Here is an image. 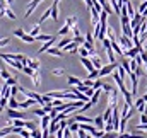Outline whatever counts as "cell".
I'll return each mask as SVG.
<instances>
[{
    "instance_id": "cell-17",
    "label": "cell",
    "mask_w": 147,
    "mask_h": 138,
    "mask_svg": "<svg viewBox=\"0 0 147 138\" xmlns=\"http://www.w3.org/2000/svg\"><path fill=\"white\" fill-rule=\"evenodd\" d=\"M28 67H31L33 70H39V67H41V62H39V60H36V58H29V60H28Z\"/></svg>"
},
{
    "instance_id": "cell-28",
    "label": "cell",
    "mask_w": 147,
    "mask_h": 138,
    "mask_svg": "<svg viewBox=\"0 0 147 138\" xmlns=\"http://www.w3.org/2000/svg\"><path fill=\"white\" fill-rule=\"evenodd\" d=\"M21 39H22L24 43H34V41H36V38H34V36H31V34H26V33H24V34L21 36Z\"/></svg>"
},
{
    "instance_id": "cell-60",
    "label": "cell",
    "mask_w": 147,
    "mask_h": 138,
    "mask_svg": "<svg viewBox=\"0 0 147 138\" xmlns=\"http://www.w3.org/2000/svg\"><path fill=\"white\" fill-rule=\"evenodd\" d=\"M144 67H146V68H147V62H146V63H144Z\"/></svg>"
},
{
    "instance_id": "cell-11",
    "label": "cell",
    "mask_w": 147,
    "mask_h": 138,
    "mask_svg": "<svg viewBox=\"0 0 147 138\" xmlns=\"http://www.w3.org/2000/svg\"><path fill=\"white\" fill-rule=\"evenodd\" d=\"M105 125H106V123H105L103 114H99V116H96V118H94V126H96L98 130H103V131H105Z\"/></svg>"
},
{
    "instance_id": "cell-12",
    "label": "cell",
    "mask_w": 147,
    "mask_h": 138,
    "mask_svg": "<svg viewBox=\"0 0 147 138\" xmlns=\"http://www.w3.org/2000/svg\"><path fill=\"white\" fill-rule=\"evenodd\" d=\"M34 104H38L34 99H31V97H28L24 102H19V109H29V107H33Z\"/></svg>"
},
{
    "instance_id": "cell-32",
    "label": "cell",
    "mask_w": 147,
    "mask_h": 138,
    "mask_svg": "<svg viewBox=\"0 0 147 138\" xmlns=\"http://www.w3.org/2000/svg\"><path fill=\"white\" fill-rule=\"evenodd\" d=\"M24 128H26V130H29V131H33V130H36L38 126H36V123H34V121H26V123H24Z\"/></svg>"
},
{
    "instance_id": "cell-33",
    "label": "cell",
    "mask_w": 147,
    "mask_h": 138,
    "mask_svg": "<svg viewBox=\"0 0 147 138\" xmlns=\"http://www.w3.org/2000/svg\"><path fill=\"white\" fill-rule=\"evenodd\" d=\"M101 87H103V80H101V77H99V78H96V80L92 82V89L98 90V89H101Z\"/></svg>"
},
{
    "instance_id": "cell-16",
    "label": "cell",
    "mask_w": 147,
    "mask_h": 138,
    "mask_svg": "<svg viewBox=\"0 0 147 138\" xmlns=\"http://www.w3.org/2000/svg\"><path fill=\"white\" fill-rule=\"evenodd\" d=\"M0 15H7V17H9V19H12V21L16 19V14H14V12L9 9V5H5V7L0 10Z\"/></svg>"
},
{
    "instance_id": "cell-48",
    "label": "cell",
    "mask_w": 147,
    "mask_h": 138,
    "mask_svg": "<svg viewBox=\"0 0 147 138\" xmlns=\"http://www.w3.org/2000/svg\"><path fill=\"white\" fill-rule=\"evenodd\" d=\"M103 46H105V50L111 48V41L108 39V38H105V39H103Z\"/></svg>"
},
{
    "instance_id": "cell-7",
    "label": "cell",
    "mask_w": 147,
    "mask_h": 138,
    "mask_svg": "<svg viewBox=\"0 0 147 138\" xmlns=\"http://www.w3.org/2000/svg\"><path fill=\"white\" fill-rule=\"evenodd\" d=\"M62 50H65V51H67V53H77V51H79V44H77V43H75V41H70V43H69V44H67V46H63V48H62Z\"/></svg>"
},
{
    "instance_id": "cell-30",
    "label": "cell",
    "mask_w": 147,
    "mask_h": 138,
    "mask_svg": "<svg viewBox=\"0 0 147 138\" xmlns=\"http://www.w3.org/2000/svg\"><path fill=\"white\" fill-rule=\"evenodd\" d=\"M87 78H89V80H96V78H99V70H98V68H94L92 72H89Z\"/></svg>"
},
{
    "instance_id": "cell-10",
    "label": "cell",
    "mask_w": 147,
    "mask_h": 138,
    "mask_svg": "<svg viewBox=\"0 0 147 138\" xmlns=\"http://www.w3.org/2000/svg\"><path fill=\"white\" fill-rule=\"evenodd\" d=\"M55 41H57V36H53L51 39H48V41H45V44H43V46L39 48V51H38V53H45L46 50H50V48L53 46V43H55Z\"/></svg>"
},
{
    "instance_id": "cell-44",
    "label": "cell",
    "mask_w": 147,
    "mask_h": 138,
    "mask_svg": "<svg viewBox=\"0 0 147 138\" xmlns=\"http://www.w3.org/2000/svg\"><path fill=\"white\" fill-rule=\"evenodd\" d=\"M5 84H7V85H16V84H17V78H16V77H9V78L5 80Z\"/></svg>"
},
{
    "instance_id": "cell-29",
    "label": "cell",
    "mask_w": 147,
    "mask_h": 138,
    "mask_svg": "<svg viewBox=\"0 0 147 138\" xmlns=\"http://www.w3.org/2000/svg\"><path fill=\"white\" fill-rule=\"evenodd\" d=\"M65 24H67V26L72 29L74 26H77V17H75V15H70V17L67 19V22H65Z\"/></svg>"
},
{
    "instance_id": "cell-6",
    "label": "cell",
    "mask_w": 147,
    "mask_h": 138,
    "mask_svg": "<svg viewBox=\"0 0 147 138\" xmlns=\"http://www.w3.org/2000/svg\"><path fill=\"white\" fill-rule=\"evenodd\" d=\"M74 119H75L77 123H91V125H94V119H92V118H87V116H84V114H80V113H77V114L74 116Z\"/></svg>"
},
{
    "instance_id": "cell-47",
    "label": "cell",
    "mask_w": 147,
    "mask_h": 138,
    "mask_svg": "<svg viewBox=\"0 0 147 138\" xmlns=\"http://www.w3.org/2000/svg\"><path fill=\"white\" fill-rule=\"evenodd\" d=\"M74 41H75L77 44H84V41H86V38H82V36H75V38H74Z\"/></svg>"
},
{
    "instance_id": "cell-1",
    "label": "cell",
    "mask_w": 147,
    "mask_h": 138,
    "mask_svg": "<svg viewBox=\"0 0 147 138\" xmlns=\"http://www.w3.org/2000/svg\"><path fill=\"white\" fill-rule=\"evenodd\" d=\"M116 68H118V63H116V62L108 63V65H103V67L99 68V77H106V75L113 73V70H116Z\"/></svg>"
},
{
    "instance_id": "cell-26",
    "label": "cell",
    "mask_w": 147,
    "mask_h": 138,
    "mask_svg": "<svg viewBox=\"0 0 147 138\" xmlns=\"http://www.w3.org/2000/svg\"><path fill=\"white\" fill-rule=\"evenodd\" d=\"M67 80H69V84H70V85H79V84H82V80H80V78H77V77H74V75H69V77H67Z\"/></svg>"
},
{
    "instance_id": "cell-51",
    "label": "cell",
    "mask_w": 147,
    "mask_h": 138,
    "mask_svg": "<svg viewBox=\"0 0 147 138\" xmlns=\"http://www.w3.org/2000/svg\"><path fill=\"white\" fill-rule=\"evenodd\" d=\"M72 33H74V38H75V36H80V31H79V26H74V27H72Z\"/></svg>"
},
{
    "instance_id": "cell-19",
    "label": "cell",
    "mask_w": 147,
    "mask_h": 138,
    "mask_svg": "<svg viewBox=\"0 0 147 138\" xmlns=\"http://www.w3.org/2000/svg\"><path fill=\"white\" fill-rule=\"evenodd\" d=\"M51 17H53V21L58 19V2H55V0L51 3Z\"/></svg>"
},
{
    "instance_id": "cell-23",
    "label": "cell",
    "mask_w": 147,
    "mask_h": 138,
    "mask_svg": "<svg viewBox=\"0 0 147 138\" xmlns=\"http://www.w3.org/2000/svg\"><path fill=\"white\" fill-rule=\"evenodd\" d=\"M99 96H101V89L94 90V94H92V97H91V104H92V106H96V104H98V101H99Z\"/></svg>"
},
{
    "instance_id": "cell-49",
    "label": "cell",
    "mask_w": 147,
    "mask_h": 138,
    "mask_svg": "<svg viewBox=\"0 0 147 138\" xmlns=\"http://www.w3.org/2000/svg\"><path fill=\"white\" fill-rule=\"evenodd\" d=\"M86 41H89V43H94V36H92V33H87V34H86Z\"/></svg>"
},
{
    "instance_id": "cell-13",
    "label": "cell",
    "mask_w": 147,
    "mask_h": 138,
    "mask_svg": "<svg viewBox=\"0 0 147 138\" xmlns=\"http://www.w3.org/2000/svg\"><path fill=\"white\" fill-rule=\"evenodd\" d=\"M91 62H92V65H94V68H101L103 67V62H101V58L98 56V53H94V55H91Z\"/></svg>"
},
{
    "instance_id": "cell-50",
    "label": "cell",
    "mask_w": 147,
    "mask_h": 138,
    "mask_svg": "<svg viewBox=\"0 0 147 138\" xmlns=\"http://www.w3.org/2000/svg\"><path fill=\"white\" fill-rule=\"evenodd\" d=\"M22 34H24V29H16V31H14V36H17L19 39H21V36Z\"/></svg>"
},
{
    "instance_id": "cell-43",
    "label": "cell",
    "mask_w": 147,
    "mask_h": 138,
    "mask_svg": "<svg viewBox=\"0 0 147 138\" xmlns=\"http://www.w3.org/2000/svg\"><path fill=\"white\" fill-rule=\"evenodd\" d=\"M79 55H80V56H91L89 50H86L84 46H82V48H79Z\"/></svg>"
},
{
    "instance_id": "cell-31",
    "label": "cell",
    "mask_w": 147,
    "mask_h": 138,
    "mask_svg": "<svg viewBox=\"0 0 147 138\" xmlns=\"http://www.w3.org/2000/svg\"><path fill=\"white\" fill-rule=\"evenodd\" d=\"M72 39H74V38H67V36H65V38H63V39L58 43V46H57V48H60V50H62V48H63V46H67V44H69Z\"/></svg>"
},
{
    "instance_id": "cell-53",
    "label": "cell",
    "mask_w": 147,
    "mask_h": 138,
    "mask_svg": "<svg viewBox=\"0 0 147 138\" xmlns=\"http://www.w3.org/2000/svg\"><path fill=\"white\" fill-rule=\"evenodd\" d=\"M92 82H94V80H89V78L82 80V84H84V85H87V87H92Z\"/></svg>"
},
{
    "instance_id": "cell-37",
    "label": "cell",
    "mask_w": 147,
    "mask_h": 138,
    "mask_svg": "<svg viewBox=\"0 0 147 138\" xmlns=\"http://www.w3.org/2000/svg\"><path fill=\"white\" fill-rule=\"evenodd\" d=\"M17 92H19V85H17V84H16V85H10V97H16Z\"/></svg>"
},
{
    "instance_id": "cell-27",
    "label": "cell",
    "mask_w": 147,
    "mask_h": 138,
    "mask_svg": "<svg viewBox=\"0 0 147 138\" xmlns=\"http://www.w3.org/2000/svg\"><path fill=\"white\" fill-rule=\"evenodd\" d=\"M101 138H120V133L118 131H105Z\"/></svg>"
},
{
    "instance_id": "cell-46",
    "label": "cell",
    "mask_w": 147,
    "mask_h": 138,
    "mask_svg": "<svg viewBox=\"0 0 147 138\" xmlns=\"http://www.w3.org/2000/svg\"><path fill=\"white\" fill-rule=\"evenodd\" d=\"M101 89H103V90H105L106 94H110L111 90H113V87H111L110 84H103V87H101Z\"/></svg>"
},
{
    "instance_id": "cell-54",
    "label": "cell",
    "mask_w": 147,
    "mask_h": 138,
    "mask_svg": "<svg viewBox=\"0 0 147 138\" xmlns=\"http://www.w3.org/2000/svg\"><path fill=\"white\" fill-rule=\"evenodd\" d=\"M140 123H142V125H147V114L146 113H142V116H140Z\"/></svg>"
},
{
    "instance_id": "cell-5",
    "label": "cell",
    "mask_w": 147,
    "mask_h": 138,
    "mask_svg": "<svg viewBox=\"0 0 147 138\" xmlns=\"http://www.w3.org/2000/svg\"><path fill=\"white\" fill-rule=\"evenodd\" d=\"M7 114H9V118L10 119H26V113H22V111H17V109H7Z\"/></svg>"
},
{
    "instance_id": "cell-57",
    "label": "cell",
    "mask_w": 147,
    "mask_h": 138,
    "mask_svg": "<svg viewBox=\"0 0 147 138\" xmlns=\"http://www.w3.org/2000/svg\"><path fill=\"white\" fill-rule=\"evenodd\" d=\"M144 113H146V114H147V104H146V107H144Z\"/></svg>"
},
{
    "instance_id": "cell-3",
    "label": "cell",
    "mask_w": 147,
    "mask_h": 138,
    "mask_svg": "<svg viewBox=\"0 0 147 138\" xmlns=\"http://www.w3.org/2000/svg\"><path fill=\"white\" fill-rule=\"evenodd\" d=\"M142 50H144V46H132L130 50H125V51H123V56H127V58L132 60V58H135Z\"/></svg>"
},
{
    "instance_id": "cell-39",
    "label": "cell",
    "mask_w": 147,
    "mask_h": 138,
    "mask_svg": "<svg viewBox=\"0 0 147 138\" xmlns=\"http://www.w3.org/2000/svg\"><path fill=\"white\" fill-rule=\"evenodd\" d=\"M51 73H53L55 77H60V75H65V70L63 68H53L51 70Z\"/></svg>"
},
{
    "instance_id": "cell-14",
    "label": "cell",
    "mask_w": 147,
    "mask_h": 138,
    "mask_svg": "<svg viewBox=\"0 0 147 138\" xmlns=\"http://www.w3.org/2000/svg\"><path fill=\"white\" fill-rule=\"evenodd\" d=\"M3 62H7L12 68H16V70H21V72H22V68H24V65H22L21 62H17V60H10V58H9V60H3Z\"/></svg>"
},
{
    "instance_id": "cell-59",
    "label": "cell",
    "mask_w": 147,
    "mask_h": 138,
    "mask_svg": "<svg viewBox=\"0 0 147 138\" xmlns=\"http://www.w3.org/2000/svg\"><path fill=\"white\" fill-rule=\"evenodd\" d=\"M144 50H147V43H146V44H144Z\"/></svg>"
},
{
    "instance_id": "cell-42",
    "label": "cell",
    "mask_w": 147,
    "mask_h": 138,
    "mask_svg": "<svg viewBox=\"0 0 147 138\" xmlns=\"http://www.w3.org/2000/svg\"><path fill=\"white\" fill-rule=\"evenodd\" d=\"M39 29H41V24H36V26L31 29V36H34V38H36V36L39 34Z\"/></svg>"
},
{
    "instance_id": "cell-2",
    "label": "cell",
    "mask_w": 147,
    "mask_h": 138,
    "mask_svg": "<svg viewBox=\"0 0 147 138\" xmlns=\"http://www.w3.org/2000/svg\"><path fill=\"white\" fill-rule=\"evenodd\" d=\"M118 41H120V46L123 48V51H125V50H130V48L134 46V41H132V38H128V36H125V34L118 36Z\"/></svg>"
},
{
    "instance_id": "cell-4",
    "label": "cell",
    "mask_w": 147,
    "mask_h": 138,
    "mask_svg": "<svg viewBox=\"0 0 147 138\" xmlns=\"http://www.w3.org/2000/svg\"><path fill=\"white\" fill-rule=\"evenodd\" d=\"M111 123L115 131L120 130V113H118V106H113V113H111Z\"/></svg>"
},
{
    "instance_id": "cell-58",
    "label": "cell",
    "mask_w": 147,
    "mask_h": 138,
    "mask_svg": "<svg viewBox=\"0 0 147 138\" xmlns=\"http://www.w3.org/2000/svg\"><path fill=\"white\" fill-rule=\"evenodd\" d=\"M3 68V63H2V62H0V70Z\"/></svg>"
},
{
    "instance_id": "cell-9",
    "label": "cell",
    "mask_w": 147,
    "mask_h": 138,
    "mask_svg": "<svg viewBox=\"0 0 147 138\" xmlns=\"http://www.w3.org/2000/svg\"><path fill=\"white\" fill-rule=\"evenodd\" d=\"M80 63L86 67V70H87V72H92V70H94V65H92L91 58H87V56H80Z\"/></svg>"
},
{
    "instance_id": "cell-63",
    "label": "cell",
    "mask_w": 147,
    "mask_h": 138,
    "mask_svg": "<svg viewBox=\"0 0 147 138\" xmlns=\"http://www.w3.org/2000/svg\"><path fill=\"white\" fill-rule=\"evenodd\" d=\"M146 92H147V89H146Z\"/></svg>"
},
{
    "instance_id": "cell-18",
    "label": "cell",
    "mask_w": 147,
    "mask_h": 138,
    "mask_svg": "<svg viewBox=\"0 0 147 138\" xmlns=\"http://www.w3.org/2000/svg\"><path fill=\"white\" fill-rule=\"evenodd\" d=\"M50 121H51L50 114H45V116L41 118V130H48V126H50Z\"/></svg>"
},
{
    "instance_id": "cell-38",
    "label": "cell",
    "mask_w": 147,
    "mask_h": 138,
    "mask_svg": "<svg viewBox=\"0 0 147 138\" xmlns=\"http://www.w3.org/2000/svg\"><path fill=\"white\" fill-rule=\"evenodd\" d=\"M69 31H70V27H69V26L65 24V26H63V27H62V29L58 31V36H67V34H69Z\"/></svg>"
},
{
    "instance_id": "cell-34",
    "label": "cell",
    "mask_w": 147,
    "mask_h": 138,
    "mask_svg": "<svg viewBox=\"0 0 147 138\" xmlns=\"http://www.w3.org/2000/svg\"><path fill=\"white\" fill-rule=\"evenodd\" d=\"M33 114H36V116H41V118H43V116L48 114V113H46L43 107H36V109H33Z\"/></svg>"
},
{
    "instance_id": "cell-25",
    "label": "cell",
    "mask_w": 147,
    "mask_h": 138,
    "mask_svg": "<svg viewBox=\"0 0 147 138\" xmlns=\"http://www.w3.org/2000/svg\"><path fill=\"white\" fill-rule=\"evenodd\" d=\"M10 109H19V101L16 97H9V104H7Z\"/></svg>"
},
{
    "instance_id": "cell-61",
    "label": "cell",
    "mask_w": 147,
    "mask_h": 138,
    "mask_svg": "<svg viewBox=\"0 0 147 138\" xmlns=\"http://www.w3.org/2000/svg\"><path fill=\"white\" fill-rule=\"evenodd\" d=\"M2 109H3V107H0V114H2Z\"/></svg>"
},
{
    "instance_id": "cell-56",
    "label": "cell",
    "mask_w": 147,
    "mask_h": 138,
    "mask_svg": "<svg viewBox=\"0 0 147 138\" xmlns=\"http://www.w3.org/2000/svg\"><path fill=\"white\" fill-rule=\"evenodd\" d=\"M144 101H146V104H147V92L144 94Z\"/></svg>"
},
{
    "instance_id": "cell-40",
    "label": "cell",
    "mask_w": 147,
    "mask_h": 138,
    "mask_svg": "<svg viewBox=\"0 0 147 138\" xmlns=\"http://www.w3.org/2000/svg\"><path fill=\"white\" fill-rule=\"evenodd\" d=\"M0 77H2L3 80H7V78H9V77H12V75H10V73H9V72L5 70V67H3V68L0 70Z\"/></svg>"
},
{
    "instance_id": "cell-21",
    "label": "cell",
    "mask_w": 147,
    "mask_h": 138,
    "mask_svg": "<svg viewBox=\"0 0 147 138\" xmlns=\"http://www.w3.org/2000/svg\"><path fill=\"white\" fill-rule=\"evenodd\" d=\"M46 53L48 55H53V56H63V51L60 48H50V50H46Z\"/></svg>"
},
{
    "instance_id": "cell-55",
    "label": "cell",
    "mask_w": 147,
    "mask_h": 138,
    "mask_svg": "<svg viewBox=\"0 0 147 138\" xmlns=\"http://www.w3.org/2000/svg\"><path fill=\"white\" fill-rule=\"evenodd\" d=\"M9 41H10L9 38H3V39H0V48H2V46H5V44H9Z\"/></svg>"
},
{
    "instance_id": "cell-20",
    "label": "cell",
    "mask_w": 147,
    "mask_h": 138,
    "mask_svg": "<svg viewBox=\"0 0 147 138\" xmlns=\"http://www.w3.org/2000/svg\"><path fill=\"white\" fill-rule=\"evenodd\" d=\"M134 106H135V109H137V111H140V113H144V107H146V101H144V97H140V99H137Z\"/></svg>"
},
{
    "instance_id": "cell-22",
    "label": "cell",
    "mask_w": 147,
    "mask_h": 138,
    "mask_svg": "<svg viewBox=\"0 0 147 138\" xmlns=\"http://www.w3.org/2000/svg\"><path fill=\"white\" fill-rule=\"evenodd\" d=\"M12 131H14V126H5V128H2V130H0V138L7 137V135H12Z\"/></svg>"
},
{
    "instance_id": "cell-36",
    "label": "cell",
    "mask_w": 147,
    "mask_h": 138,
    "mask_svg": "<svg viewBox=\"0 0 147 138\" xmlns=\"http://www.w3.org/2000/svg\"><path fill=\"white\" fill-rule=\"evenodd\" d=\"M19 135H21L22 138H31V131H29V130H26V128H21Z\"/></svg>"
},
{
    "instance_id": "cell-52",
    "label": "cell",
    "mask_w": 147,
    "mask_h": 138,
    "mask_svg": "<svg viewBox=\"0 0 147 138\" xmlns=\"http://www.w3.org/2000/svg\"><path fill=\"white\" fill-rule=\"evenodd\" d=\"M139 55L142 56V60H144V63H146V62H147V50H142V51H140Z\"/></svg>"
},
{
    "instance_id": "cell-62",
    "label": "cell",
    "mask_w": 147,
    "mask_h": 138,
    "mask_svg": "<svg viewBox=\"0 0 147 138\" xmlns=\"http://www.w3.org/2000/svg\"><path fill=\"white\" fill-rule=\"evenodd\" d=\"M84 2H89V0H84Z\"/></svg>"
},
{
    "instance_id": "cell-41",
    "label": "cell",
    "mask_w": 147,
    "mask_h": 138,
    "mask_svg": "<svg viewBox=\"0 0 147 138\" xmlns=\"http://www.w3.org/2000/svg\"><path fill=\"white\" fill-rule=\"evenodd\" d=\"M53 36H50V34H38L36 36V39L38 41H48V39H51Z\"/></svg>"
},
{
    "instance_id": "cell-45",
    "label": "cell",
    "mask_w": 147,
    "mask_h": 138,
    "mask_svg": "<svg viewBox=\"0 0 147 138\" xmlns=\"http://www.w3.org/2000/svg\"><path fill=\"white\" fill-rule=\"evenodd\" d=\"M22 72H24L26 75H29V77H31V75L34 73V70L31 68V67H28V65H24V68H22Z\"/></svg>"
},
{
    "instance_id": "cell-15",
    "label": "cell",
    "mask_w": 147,
    "mask_h": 138,
    "mask_svg": "<svg viewBox=\"0 0 147 138\" xmlns=\"http://www.w3.org/2000/svg\"><path fill=\"white\" fill-rule=\"evenodd\" d=\"M31 78H33L34 87H39V85H41V72H39V70H34V73L31 75Z\"/></svg>"
},
{
    "instance_id": "cell-24",
    "label": "cell",
    "mask_w": 147,
    "mask_h": 138,
    "mask_svg": "<svg viewBox=\"0 0 147 138\" xmlns=\"http://www.w3.org/2000/svg\"><path fill=\"white\" fill-rule=\"evenodd\" d=\"M50 15H51V7H48V9L45 10V14H43V15L39 17V21H38V24H41V22H45V21H46V19L50 17Z\"/></svg>"
},
{
    "instance_id": "cell-8",
    "label": "cell",
    "mask_w": 147,
    "mask_h": 138,
    "mask_svg": "<svg viewBox=\"0 0 147 138\" xmlns=\"http://www.w3.org/2000/svg\"><path fill=\"white\" fill-rule=\"evenodd\" d=\"M41 2H43V0H33V2H31V3L28 5V10H26L24 17H29V15H31V14L34 12V9H36V7L39 5V3H41Z\"/></svg>"
},
{
    "instance_id": "cell-35",
    "label": "cell",
    "mask_w": 147,
    "mask_h": 138,
    "mask_svg": "<svg viewBox=\"0 0 147 138\" xmlns=\"http://www.w3.org/2000/svg\"><path fill=\"white\" fill-rule=\"evenodd\" d=\"M31 138H43V130H33L31 131Z\"/></svg>"
}]
</instances>
